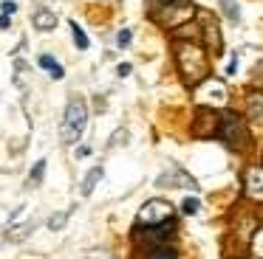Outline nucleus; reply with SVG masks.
<instances>
[{"label": "nucleus", "instance_id": "nucleus-1", "mask_svg": "<svg viewBox=\"0 0 263 259\" xmlns=\"http://www.w3.org/2000/svg\"><path fill=\"white\" fill-rule=\"evenodd\" d=\"M176 65L187 88H195L210 76V56H206L204 45L193 42V39H178L176 42Z\"/></svg>", "mask_w": 263, "mask_h": 259}, {"label": "nucleus", "instance_id": "nucleus-2", "mask_svg": "<svg viewBox=\"0 0 263 259\" xmlns=\"http://www.w3.org/2000/svg\"><path fill=\"white\" fill-rule=\"evenodd\" d=\"M147 17L161 28H181L195 17V6L190 0H147Z\"/></svg>", "mask_w": 263, "mask_h": 259}, {"label": "nucleus", "instance_id": "nucleus-3", "mask_svg": "<svg viewBox=\"0 0 263 259\" xmlns=\"http://www.w3.org/2000/svg\"><path fill=\"white\" fill-rule=\"evenodd\" d=\"M88 124V104L82 96H71L63 113V124H60V141L63 144H77L85 133Z\"/></svg>", "mask_w": 263, "mask_h": 259}, {"label": "nucleus", "instance_id": "nucleus-4", "mask_svg": "<svg viewBox=\"0 0 263 259\" xmlns=\"http://www.w3.org/2000/svg\"><path fill=\"white\" fill-rule=\"evenodd\" d=\"M215 135L232 152H240L246 144H249V130H246L243 118H240L238 113H232V110L218 113V130H215Z\"/></svg>", "mask_w": 263, "mask_h": 259}, {"label": "nucleus", "instance_id": "nucleus-5", "mask_svg": "<svg viewBox=\"0 0 263 259\" xmlns=\"http://www.w3.org/2000/svg\"><path fill=\"white\" fill-rule=\"evenodd\" d=\"M173 206L167 200H147L136 214V228H159V225L176 223L173 220Z\"/></svg>", "mask_w": 263, "mask_h": 259}, {"label": "nucleus", "instance_id": "nucleus-6", "mask_svg": "<svg viewBox=\"0 0 263 259\" xmlns=\"http://www.w3.org/2000/svg\"><path fill=\"white\" fill-rule=\"evenodd\" d=\"M195 99H198V104H204V107H223L227 99H229V90H227V84H223L221 79L206 76L201 84H195Z\"/></svg>", "mask_w": 263, "mask_h": 259}, {"label": "nucleus", "instance_id": "nucleus-7", "mask_svg": "<svg viewBox=\"0 0 263 259\" xmlns=\"http://www.w3.org/2000/svg\"><path fill=\"white\" fill-rule=\"evenodd\" d=\"M195 14H198V20H201V45H204V51L221 54L223 39H221V26H218V20L210 11H195Z\"/></svg>", "mask_w": 263, "mask_h": 259}, {"label": "nucleus", "instance_id": "nucleus-8", "mask_svg": "<svg viewBox=\"0 0 263 259\" xmlns=\"http://www.w3.org/2000/svg\"><path fill=\"white\" fill-rule=\"evenodd\" d=\"M243 191L249 200L263 203V166H246L243 169Z\"/></svg>", "mask_w": 263, "mask_h": 259}, {"label": "nucleus", "instance_id": "nucleus-9", "mask_svg": "<svg viewBox=\"0 0 263 259\" xmlns=\"http://www.w3.org/2000/svg\"><path fill=\"white\" fill-rule=\"evenodd\" d=\"M215 130H218V113H212L210 107H201V110L195 113L193 133L201 135V138H206V135H215Z\"/></svg>", "mask_w": 263, "mask_h": 259}, {"label": "nucleus", "instance_id": "nucleus-10", "mask_svg": "<svg viewBox=\"0 0 263 259\" xmlns=\"http://www.w3.org/2000/svg\"><path fill=\"white\" fill-rule=\"evenodd\" d=\"M156 183H159V186H184V189H195V180L190 178L184 169H178V166H170L167 172H161Z\"/></svg>", "mask_w": 263, "mask_h": 259}, {"label": "nucleus", "instance_id": "nucleus-11", "mask_svg": "<svg viewBox=\"0 0 263 259\" xmlns=\"http://www.w3.org/2000/svg\"><path fill=\"white\" fill-rule=\"evenodd\" d=\"M31 23H34L37 31H51V28H57V14L51 9H46V6H37Z\"/></svg>", "mask_w": 263, "mask_h": 259}, {"label": "nucleus", "instance_id": "nucleus-12", "mask_svg": "<svg viewBox=\"0 0 263 259\" xmlns=\"http://www.w3.org/2000/svg\"><path fill=\"white\" fill-rule=\"evenodd\" d=\"M246 116L255 118V121H263V90H255V93L246 96Z\"/></svg>", "mask_w": 263, "mask_h": 259}, {"label": "nucleus", "instance_id": "nucleus-13", "mask_svg": "<svg viewBox=\"0 0 263 259\" xmlns=\"http://www.w3.org/2000/svg\"><path fill=\"white\" fill-rule=\"evenodd\" d=\"M144 259H178L176 248L161 242V245H147L144 248Z\"/></svg>", "mask_w": 263, "mask_h": 259}, {"label": "nucleus", "instance_id": "nucleus-14", "mask_svg": "<svg viewBox=\"0 0 263 259\" xmlns=\"http://www.w3.org/2000/svg\"><path fill=\"white\" fill-rule=\"evenodd\" d=\"M37 62H40V68H46V71H48V76H51V79H57V82L65 76V68L60 65V62L54 59L51 54H40V59H37Z\"/></svg>", "mask_w": 263, "mask_h": 259}, {"label": "nucleus", "instance_id": "nucleus-15", "mask_svg": "<svg viewBox=\"0 0 263 259\" xmlns=\"http://www.w3.org/2000/svg\"><path fill=\"white\" fill-rule=\"evenodd\" d=\"M102 175H105V169L102 166H93V169H88V175H85V178H82V195H91V191L93 189H97V183H99V180H102Z\"/></svg>", "mask_w": 263, "mask_h": 259}, {"label": "nucleus", "instance_id": "nucleus-16", "mask_svg": "<svg viewBox=\"0 0 263 259\" xmlns=\"http://www.w3.org/2000/svg\"><path fill=\"white\" fill-rule=\"evenodd\" d=\"M31 231H34V220H26V223H20V225H14V228L6 231V240L9 242H23Z\"/></svg>", "mask_w": 263, "mask_h": 259}, {"label": "nucleus", "instance_id": "nucleus-17", "mask_svg": "<svg viewBox=\"0 0 263 259\" xmlns=\"http://www.w3.org/2000/svg\"><path fill=\"white\" fill-rule=\"evenodd\" d=\"M249 256L263 259V225L255 231V236H252V242H249Z\"/></svg>", "mask_w": 263, "mask_h": 259}, {"label": "nucleus", "instance_id": "nucleus-18", "mask_svg": "<svg viewBox=\"0 0 263 259\" xmlns=\"http://www.w3.org/2000/svg\"><path fill=\"white\" fill-rule=\"evenodd\" d=\"M221 9L227 14L229 23H238L240 20V9H238V0H221Z\"/></svg>", "mask_w": 263, "mask_h": 259}, {"label": "nucleus", "instance_id": "nucleus-19", "mask_svg": "<svg viewBox=\"0 0 263 259\" xmlns=\"http://www.w3.org/2000/svg\"><path fill=\"white\" fill-rule=\"evenodd\" d=\"M68 26H71V37H74L77 48L85 51V48H88V37H85V31H82V26H77V20H71Z\"/></svg>", "mask_w": 263, "mask_h": 259}, {"label": "nucleus", "instance_id": "nucleus-20", "mask_svg": "<svg viewBox=\"0 0 263 259\" xmlns=\"http://www.w3.org/2000/svg\"><path fill=\"white\" fill-rule=\"evenodd\" d=\"M43 175H46V158H40V161L34 163V169L29 172V186H40Z\"/></svg>", "mask_w": 263, "mask_h": 259}, {"label": "nucleus", "instance_id": "nucleus-21", "mask_svg": "<svg viewBox=\"0 0 263 259\" xmlns=\"http://www.w3.org/2000/svg\"><path fill=\"white\" fill-rule=\"evenodd\" d=\"M68 217H71V211H57V214H51L48 217V228L51 231H60V228H65V223H68Z\"/></svg>", "mask_w": 263, "mask_h": 259}, {"label": "nucleus", "instance_id": "nucleus-22", "mask_svg": "<svg viewBox=\"0 0 263 259\" xmlns=\"http://www.w3.org/2000/svg\"><path fill=\"white\" fill-rule=\"evenodd\" d=\"M198 208H201V200H198V197H187V200L181 203V211H184V214H195Z\"/></svg>", "mask_w": 263, "mask_h": 259}, {"label": "nucleus", "instance_id": "nucleus-23", "mask_svg": "<svg viewBox=\"0 0 263 259\" xmlns=\"http://www.w3.org/2000/svg\"><path fill=\"white\" fill-rule=\"evenodd\" d=\"M130 39H133L130 28H122V31L116 34V45H119V48H127V45H130Z\"/></svg>", "mask_w": 263, "mask_h": 259}, {"label": "nucleus", "instance_id": "nucleus-24", "mask_svg": "<svg viewBox=\"0 0 263 259\" xmlns=\"http://www.w3.org/2000/svg\"><path fill=\"white\" fill-rule=\"evenodd\" d=\"M0 9H3V14L12 17L14 11H17V3H14V0H6V3H0Z\"/></svg>", "mask_w": 263, "mask_h": 259}, {"label": "nucleus", "instance_id": "nucleus-25", "mask_svg": "<svg viewBox=\"0 0 263 259\" xmlns=\"http://www.w3.org/2000/svg\"><path fill=\"white\" fill-rule=\"evenodd\" d=\"M130 71H133V68H130V65H127V62H122V65H119V68H116V73H119V76H122V79H125V76H130Z\"/></svg>", "mask_w": 263, "mask_h": 259}, {"label": "nucleus", "instance_id": "nucleus-26", "mask_svg": "<svg viewBox=\"0 0 263 259\" xmlns=\"http://www.w3.org/2000/svg\"><path fill=\"white\" fill-rule=\"evenodd\" d=\"M235 71H238V56L232 54V59H229V65H227V73H229V76H232Z\"/></svg>", "mask_w": 263, "mask_h": 259}, {"label": "nucleus", "instance_id": "nucleus-27", "mask_svg": "<svg viewBox=\"0 0 263 259\" xmlns=\"http://www.w3.org/2000/svg\"><path fill=\"white\" fill-rule=\"evenodd\" d=\"M9 26H12V17H9V14H0V31H6Z\"/></svg>", "mask_w": 263, "mask_h": 259}, {"label": "nucleus", "instance_id": "nucleus-28", "mask_svg": "<svg viewBox=\"0 0 263 259\" xmlns=\"http://www.w3.org/2000/svg\"><path fill=\"white\" fill-rule=\"evenodd\" d=\"M85 155H91V146H80L77 149V158H85Z\"/></svg>", "mask_w": 263, "mask_h": 259}, {"label": "nucleus", "instance_id": "nucleus-29", "mask_svg": "<svg viewBox=\"0 0 263 259\" xmlns=\"http://www.w3.org/2000/svg\"><path fill=\"white\" fill-rule=\"evenodd\" d=\"M91 259H110L108 253H91Z\"/></svg>", "mask_w": 263, "mask_h": 259}]
</instances>
